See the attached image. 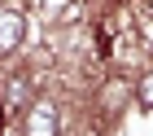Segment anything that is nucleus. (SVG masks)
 <instances>
[{"mask_svg":"<svg viewBox=\"0 0 153 136\" xmlns=\"http://www.w3.org/2000/svg\"><path fill=\"white\" fill-rule=\"evenodd\" d=\"M26 31V18H22V5H0V53H13L18 40Z\"/></svg>","mask_w":153,"mask_h":136,"instance_id":"nucleus-1","label":"nucleus"},{"mask_svg":"<svg viewBox=\"0 0 153 136\" xmlns=\"http://www.w3.org/2000/svg\"><path fill=\"white\" fill-rule=\"evenodd\" d=\"M26 136H57V105L53 101L26 105Z\"/></svg>","mask_w":153,"mask_h":136,"instance_id":"nucleus-2","label":"nucleus"},{"mask_svg":"<svg viewBox=\"0 0 153 136\" xmlns=\"http://www.w3.org/2000/svg\"><path fill=\"white\" fill-rule=\"evenodd\" d=\"M140 101H144V105H153V70L144 75V83H140Z\"/></svg>","mask_w":153,"mask_h":136,"instance_id":"nucleus-3","label":"nucleus"},{"mask_svg":"<svg viewBox=\"0 0 153 136\" xmlns=\"http://www.w3.org/2000/svg\"><path fill=\"white\" fill-rule=\"evenodd\" d=\"M4 119H9V101H4V88H0V127H4Z\"/></svg>","mask_w":153,"mask_h":136,"instance_id":"nucleus-4","label":"nucleus"}]
</instances>
